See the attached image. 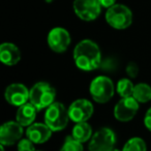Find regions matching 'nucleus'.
<instances>
[{"mask_svg": "<svg viewBox=\"0 0 151 151\" xmlns=\"http://www.w3.org/2000/svg\"><path fill=\"white\" fill-rule=\"evenodd\" d=\"M146 143L141 138H132L124 144L122 151H146Z\"/></svg>", "mask_w": 151, "mask_h": 151, "instance_id": "nucleus-19", "label": "nucleus"}, {"mask_svg": "<svg viewBox=\"0 0 151 151\" xmlns=\"http://www.w3.org/2000/svg\"><path fill=\"white\" fill-rule=\"evenodd\" d=\"M33 144L29 139H22L18 143V151H36Z\"/></svg>", "mask_w": 151, "mask_h": 151, "instance_id": "nucleus-21", "label": "nucleus"}, {"mask_svg": "<svg viewBox=\"0 0 151 151\" xmlns=\"http://www.w3.org/2000/svg\"><path fill=\"white\" fill-rule=\"evenodd\" d=\"M47 1H52V0H47Z\"/></svg>", "mask_w": 151, "mask_h": 151, "instance_id": "nucleus-27", "label": "nucleus"}, {"mask_svg": "<svg viewBox=\"0 0 151 151\" xmlns=\"http://www.w3.org/2000/svg\"><path fill=\"white\" fill-rule=\"evenodd\" d=\"M134 86L136 85H134V83L132 82L130 79L123 78L118 81L117 85H116V91L121 96V99L130 97L134 94Z\"/></svg>", "mask_w": 151, "mask_h": 151, "instance_id": "nucleus-18", "label": "nucleus"}, {"mask_svg": "<svg viewBox=\"0 0 151 151\" xmlns=\"http://www.w3.org/2000/svg\"><path fill=\"white\" fill-rule=\"evenodd\" d=\"M0 148H1V151H4V146L3 145H0Z\"/></svg>", "mask_w": 151, "mask_h": 151, "instance_id": "nucleus-25", "label": "nucleus"}, {"mask_svg": "<svg viewBox=\"0 0 151 151\" xmlns=\"http://www.w3.org/2000/svg\"><path fill=\"white\" fill-rule=\"evenodd\" d=\"M111 151H121V150H119V149H115V148H114L113 150H111Z\"/></svg>", "mask_w": 151, "mask_h": 151, "instance_id": "nucleus-26", "label": "nucleus"}, {"mask_svg": "<svg viewBox=\"0 0 151 151\" xmlns=\"http://www.w3.org/2000/svg\"><path fill=\"white\" fill-rule=\"evenodd\" d=\"M83 144L78 142L77 140L73 138L71 136H68L65 138L64 143L61 147L60 151H83Z\"/></svg>", "mask_w": 151, "mask_h": 151, "instance_id": "nucleus-20", "label": "nucleus"}, {"mask_svg": "<svg viewBox=\"0 0 151 151\" xmlns=\"http://www.w3.org/2000/svg\"><path fill=\"white\" fill-rule=\"evenodd\" d=\"M106 21L111 27L117 30H123L132 24V13L126 5L117 4L107 9Z\"/></svg>", "mask_w": 151, "mask_h": 151, "instance_id": "nucleus-5", "label": "nucleus"}, {"mask_svg": "<svg viewBox=\"0 0 151 151\" xmlns=\"http://www.w3.org/2000/svg\"><path fill=\"white\" fill-rule=\"evenodd\" d=\"M56 90L47 82H37L30 89L29 103H31L37 111L48 109L52 104L55 103Z\"/></svg>", "mask_w": 151, "mask_h": 151, "instance_id": "nucleus-2", "label": "nucleus"}, {"mask_svg": "<svg viewBox=\"0 0 151 151\" xmlns=\"http://www.w3.org/2000/svg\"><path fill=\"white\" fill-rule=\"evenodd\" d=\"M37 109L31 103H27L25 105L19 107L16 114V121L22 126H30L33 124L36 118Z\"/></svg>", "mask_w": 151, "mask_h": 151, "instance_id": "nucleus-15", "label": "nucleus"}, {"mask_svg": "<svg viewBox=\"0 0 151 151\" xmlns=\"http://www.w3.org/2000/svg\"><path fill=\"white\" fill-rule=\"evenodd\" d=\"M144 124H145V126H146L147 129H148L149 132H151V108L147 110L146 114H145Z\"/></svg>", "mask_w": 151, "mask_h": 151, "instance_id": "nucleus-23", "label": "nucleus"}, {"mask_svg": "<svg viewBox=\"0 0 151 151\" xmlns=\"http://www.w3.org/2000/svg\"><path fill=\"white\" fill-rule=\"evenodd\" d=\"M26 136L34 144H42L51 138L52 130L46 123H33L27 127Z\"/></svg>", "mask_w": 151, "mask_h": 151, "instance_id": "nucleus-13", "label": "nucleus"}, {"mask_svg": "<svg viewBox=\"0 0 151 151\" xmlns=\"http://www.w3.org/2000/svg\"><path fill=\"white\" fill-rule=\"evenodd\" d=\"M73 60L78 68L84 71H92L101 65V49L93 40H83L75 47Z\"/></svg>", "mask_w": 151, "mask_h": 151, "instance_id": "nucleus-1", "label": "nucleus"}, {"mask_svg": "<svg viewBox=\"0 0 151 151\" xmlns=\"http://www.w3.org/2000/svg\"><path fill=\"white\" fill-rule=\"evenodd\" d=\"M99 2L101 7L109 9L110 7L114 6L116 4V0H99Z\"/></svg>", "mask_w": 151, "mask_h": 151, "instance_id": "nucleus-24", "label": "nucleus"}, {"mask_svg": "<svg viewBox=\"0 0 151 151\" xmlns=\"http://www.w3.org/2000/svg\"><path fill=\"white\" fill-rule=\"evenodd\" d=\"M30 90L21 83H14L6 87L4 92L5 101L12 106L21 107L28 103Z\"/></svg>", "mask_w": 151, "mask_h": 151, "instance_id": "nucleus-11", "label": "nucleus"}, {"mask_svg": "<svg viewBox=\"0 0 151 151\" xmlns=\"http://www.w3.org/2000/svg\"><path fill=\"white\" fill-rule=\"evenodd\" d=\"M116 143V136L109 127L99 129L91 138L88 145L89 151H111Z\"/></svg>", "mask_w": 151, "mask_h": 151, "instance_id": "nucleus-6", "label": "nucleus"}, {"mask_svg": "<svg viewBox=\"0 0 151 151\" xmlns=\"http://www.w3.org/2000/svg\"><path fill=\"white\" fill-rule=\"evenodd\" d=\"M23 126L17 121H9L2 124L0 128V144L3 146H11L21 140L23 136Z\"/></svg>", "mask_w": 151, "mask_h": 151, "instance_id": "nucleus-12", "label": "nucleus"}, {"mask_svg": "<svg viewBox=\"0 0 151 151\" xmlns=\"http://www.w3.org/2000/svg\"><path fill=\"white\" fill-rule=\"evenodd\" d=\"M73 7L78 18L86 22L94 21L101 13L99 0H75Z\"/></svg>", "mask_w": 151, "mask_h": 151, "instance_id": "nucleus-7", "label": "nucleus"}, {"mask_svg": "<svg viewBox=\"0 0 151 151\" xmlns=\"http://www.w3.org/2000/svg\"><path fill=\"white\" fill-rule=\"evenodd\" d=\"M92 127L87 122L77 123L73 126V132H71V137L82 144L87 142L90 138H92Z\"/></svg>", "mask_w": 151, "mask_h": 151, "instance_id": "nucleus-16", "label": "nucleus"}, {"mask_svg": "<svg viewBox=\"0 0 151 151\" xmlns=\"http://www.w3.org/2000/svg\"><path fill=\"white\" fill-rule=\"evenodd\" d=\"M126 73L129 78L134 79L139 73V66L136 62H129L126 66Z\"/></svg>", "mask_w": 151, "mask_h": 151, "instance_id": "nucleus-22", "label": "nucleus"}, {"mask_svg": "<svg viewBox=\"0 0 151 151\" xmlns=\"http://www.w3.org/2000/svg\"><path fill=\"white\" fill-rule=\"evenodd\" d=\"M47 42L52 51L56 53H63L68 49L71 38L66 29L62 27H55L49 31Z\"/></svg>", "mask_w": 151, "mask_h": 151, "instance_id": "nucleus-9", "label": "nucleus"}, {"mask_svg": "<svg viewBox=\"0 0 151 151\" xmlns=\"http://www.w3.org/2000/svg\"><path fill=\"white\" fill-rule=\"evenodd\" d=\"M67 110L69 119L76 123L87 122V120L91 118L94 111L91 101L85 99H79L73 101Z\"/></svg>", "mask_w": 151, "mask_h": 151, "instance_id": "nucleus-8", "label": "nucleus"}, {"mask_svg": "<svg viewBox=\"0 0 151 151\" xmlns=\"http://www.w3.org/2000/svg\"><path fill=\"white\" fill-rule=\"evenodd\" d=\"M68 110L62 103L55 101L46 110L45 123L50 127L52 132H60L64 129L68 124Z\"/></svg>", "mask_w": 151, "mask_h": 151, "instance_id": "nucleus-3", "label": "nucleus"}, {"mask_svg": "<svg viewBox=\"0 0 151 151\" xmlns=\"http://www.w3.org/2000/svg\"><path fill=\"white\" fill-rule=\"evenodd\" d=\"M89 92L94 101L105 104L114 96L115 86L110 78L106 76H99L91 81Z\"/></svg>", "mask_w": 151, "mask_h": 151, "instance_id": "nucleus-4", "label": "nucleus"}, {"mask_svg": "<svg viewBox=\"0 0 151 151\" xmlns=\"http://www.w3.org/2000/svg\"><path fill=\"white\" fill-rule=\"evenodd\" d=\"M132 97L139 104H145L151 101V87L146 83H139L134 86Z\"/></svg>", "mask_w": 151, "mask_h": 151, "instance_id": "nucleus-17", "label": "nucleus"}, {"mask_svg": "<svg viewBox=\"0 0 151 151\" xmlns=\"http://www.w3.org/2000/svg\"><path fill=\"white\" fill-rule=\"evenodd\" d=\"M0 60L7 66H14L21 60V52L16 45L3 42L0 46Z\"/></svg>", "mask_w": 151, "mask_h": 151, "instance_id": "nucleus-14", "label": "nucleus"}, {"mask_svg": "<svg viewBox=\"0 0 151 151\" xmlns=\"http://www.w3.org/2000/svg\"><path fill=\"white\" fill-rule=\"evenodd\" d=\"M139 111V103L132 96L121 99L114 108V116L121 122L130 121Z\"/></svg>", "mask_w": 151, "mask_h": 151, "instance_id": "nucleus-10", "label": "nucleus"}]
</instances>
